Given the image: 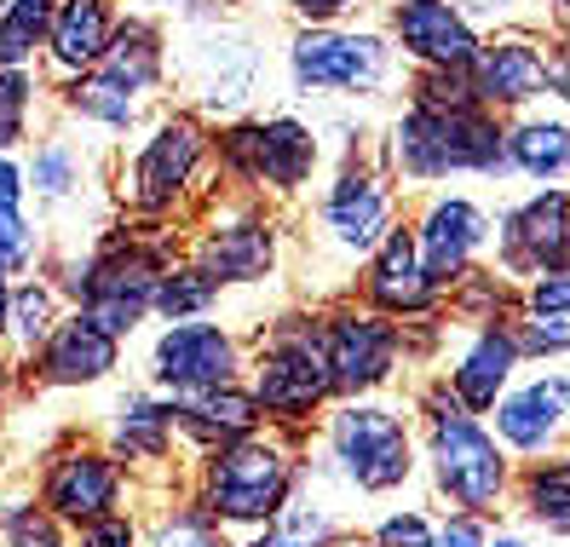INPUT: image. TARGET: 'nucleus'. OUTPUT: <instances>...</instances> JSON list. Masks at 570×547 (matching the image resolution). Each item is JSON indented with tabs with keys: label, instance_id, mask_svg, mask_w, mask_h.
Returning <instances> with one entry per match:
<instances>
[{
	"label": "nucleus",
	"instance_id": "47",
	"mask_svg": "<svg viewBox=\"0 0 570 547\" xmlns=\"http://www.w3.org/2000/svg\"><path fill=\"white\" fill-rule=\"evenodd\" d=\"M548 105L570 116V36H553V52H548Z\"/></svg>",
	"mask_w": 570,
	"mask_h": 547
},
{
	"label": "nucleus",
	"instance_id": "31",
	"mask_svg": "<svg viewBox=\"0 0 570 547\" xmlns=\"http://www.w3.org/2000/svg\"><path fill=\"white\" fill-rule=\"evenodd\" d=\"M52 127V81L41 70H0V150H29Z\"/></svg>",
	"mask_w": 570,
	"mask_h": 547
},
{
	"label": "nucleus",
	"instance_id": "27",
	"mask_svg": "<svg viewBox=\"0 0 570 547\" xmlns=\"http://www.w3.org/2000/svg\"><path fill=\"white\" fill-rule=\"evenodd\" d=\"M174 416H179V443H185V461L219 450V443H237L248 432L265 427L259 403L248 392V381H225V387H208V392H190V398H174Z\"/></svg>",
	"mask_w": 570,
	"mask_h": 547
},
{
	"label": "nucleus",
	"instance_id": "14",
	"mask_svg": "<svg viewBox=\"0 0 570 547\" xmlns=\"http://www.w3.org/2000/svg\"><path fill=\"white\" fill-rule=\"evenodd\" d=\"M92 438L132 472L139 501L185 490L190 461H185V443H179V416H174V398H161L156 387H145V381L121 387L105 409H98Z\"/></svg>",
	"mask_w": 570,
	"mask_h": 547
},
{
	"label": "nucleus",
	"instance_id": "4",
	"mask_svg": "<svg viewBox=\"0 0 570 547\" xmlns=\"http://www.w3.org/2000/svg\"><path fill=\"white\" fill-rule=\"evenodd\" d=\"M410 416H415V450H421V478H426L432 507L479 512V519L495 525V512L508 507L519 461L495 443L490 421L461 409L432 369L410 392Z\"/></svg>",
	"mask_w": 570,
	"mask_h": 547
},
{
	"label": "nucleus",
	"instance_id": "13",
	"mask_svg": "<svg viewBox=\"0 0 570 547\" xmlns=\"http://www.w3.org/2000/svg\"><path fill=\"white\" fill-rule=\"evenodd\" d=\"M29 490H36V501L70 536L81 525H92V519H110V512L139 507V485H132V472L92 432H81V427H63L47 450L36 456Z\"/></svg>",
	"mask_w": 570,
	"mask_h": 547
},
{
	"label": "nucleus",
	"instance_id": "1",
	"mask_svg": "<svg viewBox=\"0 0 570 547\" xmlns=\"http://www.w3.org/2000/svg\"><path fill=\"white\" fill-rule=\"evenodd\" d=\"M110 202L121 219L139 225H185L219 179H214V121L185 105H156L127 139L105 156Z\"/></svg>",
	"mask_w": 570,
	"mask_h": 547
},
{
	"label": "nucleus",
	"instance_id": "26",
	"mask_svg": "<svg viewBox=\"0 0 570 547\" xmlns=\"http://www.w3.org/2000/svg\"><path fill=\"white\" fill-rule=\"evenodd\" d=\"M92 70H105L110 81L150 98V105H167V18L127 7L110 47H105V58H98Z\"/></svg>",
	"mask_w": 570,
	"mask_h": 547
},
{
	"label": "nucleus",
	"instance_id": "35",
	"mask_svg": "<svg viewBox=\"0 0 570 547\" xmlns=\"http://www.w3.org/2000/svg\"><path fill=\"white\" fill-rule=\"evenodd\" d=\"M139 519H145V547H230L219 536V525L185 490L139 501Z\"/></svg>",
	"mask_w": 570,
	"mask_h": 547
},
{
	"label": "nucleus",
	"instance_id": "49",
	"mask_svg": "<svg viewBox=\"0 0 570 547\" xmlns=\"http://www.w3.org/2000/svg\"><path fill=\"white\" fill-rule=\"evenodd\" d=\"M484 547H542V541H535L530 530H501V525H490Z\"/></svg>",
	"mask_w": 570,
	"mask_h": 547
},
{
	"label": "nucleus",
	"instance_id": "37",
	"mask_svg": "<svg viewBox=\"0 0 570 547\" xmlns=\"http://www.w3.org/2000/svg\"><path fill=\"white\" fill-rule=\"evenodd\" d=\"M52 260V236L47 219L36 208H0V277H29V271H47Z\"/></svg>",
	"mask_w": 570,
	"mask_h": 547
},
{
	"label": "nucleus",
	"instance_id": "3",
	"mask_svg": "<svg viewBox=\"0 0 570 547\" xmlns=\"http://www.w3.org/2000/svg\"><path fill=\"white\" fill-rule=\"evenodd\" d=\"M179 254H185L179 225H139V219L116 214V225L105 236H92L76 254H52L47 271L58 277L63 300H70L76 312L105 323L116 340H132V334H145L156 283Z\"/></svg>",
	"mask_w": 570,
	"mask_h": 547
},
{
	"label": "nucleus",
	"instance_id": "54",
	"mask_svg": "<svg viewBox=\"0 0 570 547\" xmlns=\"http://www.w3.org/2000/svg\"><path fill=\"white\" fill-rule=\"evenodd\" d=\"M564 450H570V438H564Z\"/></svg>",
	"mask_w": 570,
	"mask_h": 547
},
{
	"label": "nucleus",
	"instance_id": "5",
	"mask_svg": "<svg viewBox=\"0 0 570 547\" xmlns=\"http://www.w3.org/2000/svg\"><path fill=\"white\" fill-rule=\"evenodd\" d=\"M375 156H381V167L392 174V185L404 196L439 191L450 179H484V185L513 179V167H508V116H495L484 105H466V110L404 105L386 121Z\"/></svg>",
	"mask_w": 570,
	"mask_h": 547
},
{
	"label": "nucleus",
	"instance_id": "53",
	"mask_svg": "<svg viewBox=\"0 0 570 547\" xmlns=\"http://www.w3.org/2000/svg\"><path fill=\"white\" fill-rule=\"evenodd\" d=\"M381 7H397V0H375V12H381Z\"/></svg>",
	"mask_w": 570,
	"mask_h": 547
},
{
	"label": "nucleus",
	"instance_id": "25",
	"mask_svg": "<svg viewBox=\"0 0 570 547\" xmlns=\"http://www.w3.org/2000/svg\"><path fill=\"white\" fill-rule=\"evenodd\" d=\"M127 12V0H52V23H47V52H41V76L58 87L81 70H92L105 58L116 23Z\"/></svg>",
	"mask_w": 570,
	"mask_h": 547
},
{
	"label": "nucleus",
	"instance_id": "43",
	"mask_svg": "<svg viewBox=\"0 0 570 547\" xmlns=\"http://www.w3.org/2000/svg\"><path fill=\"white\" fill-rule=\"evenodd\" d=\"M455 7L473 18L484 36H490V29H513V23H542V0H455Z\"/></svg>",
	"mask_w": 570,
	"mask_h": 547
},
{
	"label": "nucleus",
	"instance_id": "46",
	"mask_svg": "<svg viewBox=\"0 0 570 547\" xmlns=\"http://www.w3.org/2000/svg\"><path fill=\"white\" fill-rule=\"evenodd\" d=\"M0 208H29V174H23V150H0Z\"/></svg>",
	"mask_w": 570,
	"mask_h": 547
},
{
	"label": "nucleus",
	"instance_id": "8",
	"mask_svg": "<svg viewBox=\"0 0 570 547\" xmlns=\"http://www.w3.org/2000/svg\"><path fill=\"white\" fill-rule=\"evenodd\" d=\"M404 191L392 185V174L381 167L375 145H352L341 150L328 167L317 191L306 196V248L312 265H334L341 271V289L352 294V271L375 254L381 236L404 219Z\"/></svg>",
	"mask_w": 570,
	"mask_h": 547
},
{
	"label": "nucleus",
	"instance_id": "18",
	"mask_svg": "<svg viewBox=\"0 0 570 547\" xmlns=\"http://www.w3.org/2000/svg\"><path fill=\"white\" fill-rule=\"evenodd\" d=\"M410 231H415V248H421V265L432 289H450L455 277H466L473 265L490 260V231H495V214L473 191H455V185H439V191H421L415 208H410Z\"/></svg>",
	"mask_w": 570,
	"mask_h": 547
},
{
	"label": "nucleus",
	"instance_id": "7",
	"mask_svg": "<svg viewBox=\"0 0 570 547\" xmlns=\"http://www.w3.org/2000/svg\"><path fill=\"white\" fill-rule=\"evenodd\" d=\"M328 167V133L299 110H248L214 121V179L272 208H299Z\"/></svg>",
	"mask_w": 570,
	"mask_h": 547
},
{
	"label": "nucleus",
	"instance_id": "45",
	"mask_svg": "<svg viewBox=\"0 0 570 547\" xmlns=\"http://www.w3.org/2000/svg\"><path fill=\"white\" fill-rule=\"evenodd\" d=\"M127 7L156 12V18H167V23H203V18H219V12H230L225 0H127Z\"/></svg>",
	"mask_w": 570,
	"mask_h": 547
},
{
	"label": "nucleus",
	"instance_id": "11",
	"mask_svg": "<svg viewBox=\"0 0 570 547\" xmlns=\"http://www.w3.org/2000/svg\"><path fill=\"white\" fill-rule=\"evenodd\" d=\"M179 231H185V260L203 265L225 294L277 283L283 265H288V219H283V208H272V202H259L248 191L214 185Z\"/></svg>",
	"mask_w": 570,
	"mask_h": 547
},
{
	"label": "nucleus",
	"instance_id": "2",
	"mask_svg": "<svg viewBox=\"0 0 570 547\" xmlns=\"http://www.w3.org/2000/svg\"><path fill=\"white\" fill-rule=\"evenodd\" d=\"M306 472L323 490L341 496L346 507L352 501L410 496L415 478H421L410 403L392 398V392L334 398L323 409V421L306 432Z\"/></svg>",
	"mask_w": 570,
	"mask_h": 547
},
{
	"label": "nucleus",
	"instance_id": "32",
	"mask_svg": "<svg viewBox=\"0 0 570 547\" xmlns=\"http://www.w3.org/2000/svg\"><path fill=\"white\" fill-rule=\"evenodd\" d=\"M63 312H70V300H63L52 271H29V277H18L12 283V318H7V352L23 363L58 329Z\"/></svg>",
	"mask_w": 570,
	"mask_h": 547
},
{
	"label": "nucleus",
	"instance_id": "50",
	"mask_svg": "<svg viewBox=\"0 0 570 547\" xmlns=\"http://www.w3.org/2000/svg\"><path fill=\"white\" fill-rule=\"evenodd\" d=\"M7 318H12V277H0V346H7Z\"/></svg>",
	"mask_w": 570,
	"mask_h": 547
},
{
	"label": "nucleus",
	"instance_id": "16",
	"mask_svg": "<svg viewBox=\"0 0 570 547\" xmlns=\"http://www.w3.org/2000/svg\"><path fill=\"white\" fill-rule=\"evenodd\" d=\"M323 323V352H328V374H334V398H375L404 381V329L392 318L368 312L352 294H334L317 305Z\"/></svg>",
	"mask_w": 570,
	"mask_h": 547
},
{
	"label": "nucleus",
	"instance_id": "51",
	"mask_svg": "<svg viewBox=\"0 0 570 547\" xmlns=\"http://www.w3.org/2000/svg\"><path fill=\"white\" fill-rule=\"evenodd\" d=\"M334 547H381V541H375V536H368V530H357V525H352V530H346L341 541H334Z\"/></svg>",
	"mask_w": 570,
	"mask_h": 547
},
{
	"label": "nucleus",
	"instance_id": "20",
	"mask_svg": "<svg viewBox=\"0 0 570 547\" xmlns=\"http://www.w3.org/2000/svg\"><path fill=\"white\" fill-rule=\"evenodd\" d=\"M490 432L513 461H535L564 450L570 438V369L559 363H535L519 381L490 403Z\"/></svg>",
	"mask_w": 570,
	"mask_h": 547
},
{
	"label": "nucleus",
	"instance_id": "42",
	"mask_svg": "<svg viewBox=\"0 0 570 547\" xmlns=\"http://www.w3.org/2000/svg\"><path fill=\"white\" fill-rule=\"evenodd\" d=\"M70 547H145V519H139V507L81 525V530L70 536Z\"/></svg>",
	"mask_w": 570,
	"mask_h": 547
},
{
	"label": "nucleus",
	"instance_id": "52",
	"mask_svg": "<svg viewBox=\"0 0 570 547\" xmlns=\"http://www.w3.org/2000/svg\"><path fill=\"white\" fill-rule=\"evenodd\" d=\"M225 7H230V12H237V7H254V0H225Z\"/></svg>",
	"mask_w": 570,
	"mask_h": 547
},
{
	"label": "nucleus",
	"instance_id": "21",
	"mask_svg": "<svg viewBox=\"0 0 570 547\" xmlns=\"http://www.w3.org/2000/svg\"><path fill=\"white\" fill-rule=\"evenodd\" d=\"M548 52H553V29L542 23H513V29H490L473 58V92L479 105L495 116H519L530 105H548Z\"/></svg>",
	"mask_w": 570,
	"mask_h": 547
},
{
	"label": "nucleus",
	"instance_id": "17",
	"mask_svg": "<svg viewBox=\"0 0 570 547\" xmlns=\"http://www.w3.org/2000/svg\"><path fill=\"white\" fill-rule=\"evenodd\" d=\"M127 340H116L105 323H92L87 312H63L58 329L41 340L36 352L18 363L23 392L18 398H63V392H98L121 374Z\"/></svg>",
	"mask_w": 570,
	"mask_h": 547
},
{
	"label": "nucleus",
	"instance_id": "6",
	"mask_svg": "<svg viewBox=\"0 0 570 547\" xmlns=\"http://www.w3.org/2000/svg\"><path fill=\"white\" fill-rule=\"evenodd\" d=\"M299 478H306V438L259 427L237 443H219V450L196 456L190 472H185V496L219 525V536L230 547H237L294 496Z\"/></svg>",
	"mask_w": 570,
	"mask_h": 547
},
{
	"label": "nucleus",
	"instance_id": "55",
	"mask_svg": "<svg viewBox=\"0 0 570 547\" xmlns=\"http://www.w3.org/2000/svg\"><path fill=\"white\" fill-rule=\"evenodd\" d=\"M0 7H7V0H0Z\"/></svg>",
	"mask_w": 570,
	"mask_h": 547
},
{
	"label": "nucleus",
	"instance_id": "19",
	"mask_svg": "<svg viewBox=\"0 0 570 547\" xmlns=\"http://www.w3.org/2000/svg\"><path fill=\"white\" fill-rule=\"evenodd\" d=\"M490 265L513 283L570 265V185H535L508 208H495Z\"/></svg>",
	"mask_w": 570,
	"mask_h": 547
},
{
	"label": "nucleus",
	"instance_id": "36",
	"mask_svg": "<svg viewBox=\"0 0 570 547\" xmlns=\"http://www.w3.org/2000/svg\"><path fill=\"white\" fill-rule=\"evenodd\" d=\"M52 0H7L0 7V70H41Z\"/></svg>",
	"mask_w": 570,
	"mask_h": 547
},
{
	"label": "nucleus",
	"instance_id": "48",
	"mask_svg": "<svg viewBox=\"0 0 570 547\" xmlns=\"http://www.w3.org/2000/svg\"><path fill=\"white\" fill-rule=\"evenodd\" d=\"M18 392H23V374H18V358L0 346V427L12 421V409H18Z\"/></svg>",
	"mask_w": 570,
	"mask_h": 547
},
{
	"label": "nucleus",
	"instance_id": "23",
	"mask_svg": "<svg viewBox=\"0 0 570 547\" xmlns=\"http://www.w3.org/2000/svg\"><path fill=\"white\" fill-rule=\"evenodd\" d=\"M352 300L368 305V312H381V318H392V323H415V318H426V312H439V305H444V294L432 289L426 265H421L410 214L397 219L375 243V254L352 271Z\"/></svg>",
	"mask_w": 570,
	"mask_h": 547
},
{
	"label": "nucleus",
	"instance_id": "33",
	"mask_svg": "<svg viewBox=\"0 0 570 547\" xmlns=\"http://www.w3.org/2000/svg\"><path fill=\"white\" fill-rule=\"evenodd\" d=\"M444 318L455 329H473V323H513L519 318V283L501 277V271L484 260L473 265L466 277H455L444 289Z\"/></svg>",
	"mask_w": 570,
	"mask_h": 547
},
{
	"label": "nucleus",
	"instance_id": "24",
	"mask_svg": "<svg viewBox=\"0 0 570 547\" xmlns=\"http://www.w3.org/2000/svg\"><path fill=\"white\" fill-rule=\"evenodd\" d=\"M455 346L439 358V381L450 387V398L473 416H490V403L508 392L519 374H524V352L513 340V323H473V329H455Z\"/></svg>",
	"mask_w": 570,
	"mask_h": 547
},
{
	"label": "nucleus",
	"instance_id": "29",
	"mask_svg": "<svg viewBox=\"0 0 570 547\" xmlns=\"http://www.w3.org/2000/svg\"><path fill=\"white\" fill-rule=\"evenodd\" d=\"M508 167L524 185H570V116L559 105L508 116Z\"/></svg>",
	"mask_w": 570,
	"mask_h": 547
},
{
	"label": "nucleus",
	"instance_id": "41",
	"mask_svg": "<svg viewBox=\"0 0 570 547\" xmlns=\"http://www.w3.org/2000/svg\"><path fill=\"white\" fill-rule=\"evenodd\" d=\"M519 312H530V318H570V265L519 283Z\"/></svg>",
	"mask_w": 570,
	"mask_h": 547
},
{
	"label": "nucleus",
	"instance_id": "15",
	"mask_svg": "<svg viewBox=\"0 0 570 547\" xmlns=\"http://www.w3.org/2000/svg\"><path fill=\"white\" fill-rule=\"evenodd\" d=\"M248 334L225 318H190V323H156L145 340L139 374L161 398H190L225 381H243Z\"/></svg>",
	"mask_w": 570,
	"mask_h": 547
},
{
	"label": "nucleus",
	"instance_id": "10",
	"mask_svg": "<svg viewBox=\"0 0 570 547\" xmlns=\"http://www.w3.org/2000/svg\"><path fill=\"white\" fill-rule=\"evenodd\" d=\"M243 381L259 403L265 427L306 438L323 421V409L334 403V374L323 352L317 305H283V312H272L248 334Z\"/></svg>",
	"mask_w": 570,
	"mask_h": 547
},
{
	"label": "nucleus",
	"instance_id": "12",
	"mask_svg": "<svg viewBox=\"0 0 570 547\" xmlns=\"http://www.w3.org/2000/svg\"><path fill=\"white\" fill-rule=\"evenodd\" d=\"M283 76L294 98L317 105H368L404 81V58L392 52L386 29L375 18L328 23V29H288Z\"/></svg>",
	"mask_w": 570,
	"mask_h": 547
},
{
	"label": "nucleus",
	"instance_id": "40",
	"mask_svg": "<svg viewBox=\"0 0 570 547\" xmlns=\"http://www.w3.org/2000/svg\"><path fill=\"white\" fill-rule=\"evenodd\" d=\"M283 18L294 29H328V23H352V18H368L375 0H277Z\"/></svg>",
	"mask_w": 570,
	"mask_h": 547
},
{
	"label": "nucleus",
	"instance_id": "44",
	"mask_svg": "<svg viewBox=\"0 0 570 547\" xmlns=\"http://www.w3.org/2000/svg\"><path fill=\"white\" fill-rule=\"evenodd\" d=\"M490 519L479 512H439V530H432V547H484Z\"/></svg>",
	"mask_w": 570,
	"mask_h": 547
},
{
	"label": "nucleus",
	"instance_id": "30",
	"mask_svg": "<svg viewBox=\"0 0 570 547\" xmlns=\"http://www.w3.org/2000/svg\"><path fill=\"white\" fill-rule=\"evenodd\" d=\"M508 507L519 512L524 530H542L553 541H570V450L519 461L513 467Z\"/></svg>",
	"mask_w": 570,
	"mask_h": 547
},
{
	"label": "nucleus",
	"instance_id": "28",
	"mask_svg": "<svg viewBox=\"0 0 570 547\" xmlns=\"http://www.w3.org/2000/svg\"><path fill=\"white\" fill-rule=\"evenodd\" d=\"M346 530H352L346 501L334 496V490H323L317 478L306 472V478L294 485V496H288L248 541H237V547H334Z\"/></svg>",
	"mask_w": 570,
	"mask_h": 547
},
{
	"label": "nucleus",
	"instance_id": "22",
	"mask_svg": "<svg viewBox=\"0 0 570 547\" xmlns=\"http://www.w3.org/2000/svg\"><path fill=\"white\" fill-rule=\"evenodd\" d=\"M381 29L404 70H473L484 29L455 0H397L381 7Z\"/></svg>",
	"mask_w": 570,
	"mask_h": 547
},
{
	"label": "nucleus",
	"instance_id": "38",
	"mask_svg": "<svg viewBox=\"0 0 570 547\" xmlns=\"http://www.w3.org/2000/svg\"><path fill=\"white\" fill-rule=\"evenodd\" d=\"M513 340L524 352V369H535V363H570V318H530V312H519L513 318Z\"/></svg>",
	"mask_w": 570,
	"mask_h": 547
},
{
	"label": "nucleus",
	"instance_id": "9",
	"mask_svg": "<svg viewBox=\"0 0 570 547\" xmlns=\"http://www.w3.org/2000/svg\"><path fill=\"white\" fill-rule=\"evenodd\" d=\"M265 76H272V58L248 18L219 12L203 23H167V92L203 121L248 116Z\"/></svg>",
	"mask_w": 570,
	"mask_h": 547
},
{
	"label": "nucleus",
	"instance_id": "34",
	"mask_svg": "<svg viewBox=\"0 0 570 547\" xmlns=\"http://www.w3.org/2000/svg\"><path fill=\"white\" fill-rule=\"evenodd\" d=\"M225 312V289L208 277L196 260H174L156 283V300H150V323H190V318H219Z\"/></svg>",
	"mask_w": 570,
	"mask_h": 547
},
{
	"label": "nucleus",
	"instance_id": "39",
	"mask_svg": "<svg viewBox=\"0 0 570 547\" xmlns=\"http://www.w3.org/2000/svg\"><path fill=\"white\" fill-rule=\"evenodd\" d=\"M432 530H439V512H432L426 501L386 507L381 519L368 525V536H375L381 547H432Z\"/></svg>",
	"mask_w": 570,
	"mask_h": 547
}]
</instances>
